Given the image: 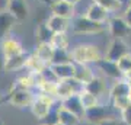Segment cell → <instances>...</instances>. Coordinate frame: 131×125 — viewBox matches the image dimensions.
Instances as JSON below:
<instances>
[{
	"mask_svg": "<svg viewBox=\"0 0 131 125\" xmlns=\"http://www.w3.org/2000/svg\"><path fill=\"white\" fill-rule=\"evenodd\" d=\"M71 61L74 64L95 65L96 63L105 57V51L101 50V47L92 42H80L71 47L70 50Z\"/></svg>",
	"mask_w": 131,
	"mask_h": 125,
	"instance_id": "cell-1",
	"label": "cell"
},
{
	"mask_svg": "<svg viewBox=\"0 0 131 125\" xmlns=\"http://www.w3.org/2000/svg\"><path fill=\"white\" fill-rule=\"evenodd\" d=\"M70 31L73 35L84 37V35H98V33H102L105 31H108V29H106V25L93 22L86 15H79V16H76L71 20Z\"/></svg>",
	"mask_w": 131,
	"mask_h": 125,
	"instance_id": "cell-2",
	"label": "cell"
},
{
	"mask_svg": "<svg viewBox=\"0 0 131 125\" xmlns=\"http://www.w3.org/2000/svg\"><path fill=\"white\" fill-rule=\"evenodd\" d=\"M114 116H119V115L112 109L109 102H106V103L102 102V103H99L98 106L92 108V109H88L86 113H84L83 121L89 122V124H93V125H99V124H102L103 121L111 119Z\"/></svg>",
	"mask_w": 131,
	"mask_h": 125,
	"instance_id": "cell-3",
	"label": "cell"
},
{
	"mask_svg": "<svg viewBox=\"0 0 131 125\" xmlns=\"http://www.w3.org/2000/svg\"><path fill=\"white\" fill-rule=\"evenodd\" d=\"M108 33L112 39H125L131 37V25L127 22L122 15H114L106 23Z\"/></svg>",
	"mask_w": 131,
	"mask_h": 125,
	"instance_id": "cell-4",
	"label": "cell"
},
{
	"mask_svg": "<svg viewBox=\"0 0 131 125\" xmlns=\"http://www.w3.org/2000/svg\"><path fill=\"white\" fill-rule=\"evenodd\" d=\"M56 97H51V96H45V95H41V93H37V96L34 99L32 105H31V113L35 116V119L41 121L42 118L50 113V111L52 109L54 103H56Z\"/></svg>",
	"mask_w": 131,
	"mask_h": 125,
	"instance_id": "cell-5",
	"label": "cell"
},
{
	"mask_svg": "<svg viewBox=\"0 0 131 125\" xmlns=\"http://www.w3.org/2000/svg\"><path fill=\"white\" fill-rule=\"evenodd\" d=\"M35 96L37 95H34V92L29 89L12 86V90L7 95V99H9V103L15 108H31Z\"/></svg>",
	"mask_w": 131,
	"mask_h": 125,
	"instance_id": "cell-6",
	"label": "cell"
},
{
	"mask_svg": "<svg viewBox=\"0 0 131 125\" xmlns=\"http://www.w3.org/2000/svg\"><path fill=\"white\" fill-rule=\"evenodd\" d=\"M128 52H131V48L125 42V39H112L111 38V42L108 44L106 50H105V58L118 63Z\"/></svg>",
	"mask_w": 131,
	"mask_h": 125,
	"instance_id": "cell-7",
	"label": "cell"
},
{
	"mask_svg": "<svg viewBox=\"0 0 131 125\" xmlns=\"http://www.w3.org/2000/svg\"><path fill=\"white\" fill-rule=\"evenodd\" d=\"M0 50H2V52H3L5 60H10V58H13V57L25 52V48H24L22 41H20L19 38H16L15 35H12V33H10L9 37H6L3 41L0 42Z\"/></svg>",
	"mask_w": 131,
	"mask_h": 125,
	"instance_id": "cell-8",
	"label": "cell"
},
{
	"mask_svg": "<svg viewBox=\"0 0 131 125\" xmlns=\"http://www.w3.org/2000/svg\"><path fill=\"white\" fill-rule=\"evenodd\" d=\"M95 69L102 74L103 79L106 77V79H111V80L115 82V80H119V79L124 77V74H122V71H121V69H119L118 63L111 61V60H106L105 57H103L99 63L95 64Z\"/></svg>",
	"mask_w": 131,
	"mask_h": 125,
	"instance_id": "cell-9",
	"label": "cell"
},
{
	"mask_svg": "<svg viewBox=\"0 0 131 125\" xmlns=\"http://www.w3.org/2000/svg\"><path fill=\"white\" fill-rule=\"evenodd\" d=\"M83 89H84V86L80 83L79 80H76L74 77L73 79H69V80H61V82H58L57 99L64 100L67 97L73 96V95H79Z\"/></svg>",
	"mask_w": 131,
	"mask_h": 125,
	"instance_id": "cell-10",
	"label": "cell"
},
{
	"mask_svg": "<svg viewBox=\"0 0 131 125\" xmlns=\"http://www.w3.org/2000/svg\"><path fill=\"white\" fill-rule=\"evenodd\" d=\"M6 10L16 19V22H24L29 18V6L26 0H9Z\"/></svg>",
	"mask_w": 131,
	"mask_h": 125,
	"instance_id": "cell-11",
	"label": "cell"
},
{
	"mask_svg": "<svg viewBox=\"0 0 131 125\" xmlns=\"http://www.w3.org/2000/svg\"><path fill=\"white\" fill-rule=\"evenodd\" d=\"M86 16L90 19V20H93V22H98V23H103V25H106L108 20L111 19L112 15L109 13L105 7L99 5L98 2H92L89 6H88V9H86Z\"/></svg>",
	"mask_w": 131,
	"mask_h": 125,
	"instance_id": "cell-12",
	"label": "cell"
},
{
	"mask_svg": "<svg viewBox=\"0 0 131 125\" xmlns=\"http://www.w3.org/2000/svg\"><path fill=\"white\" fill-rule=\"evenodd\" d=\"M131 93V84L124 79L115 80L112 83V86L109 87V92H108V102L109 100H114V99H118V97H130Z\"/></svg>",
	"mask_w": 131,
	"mask_h": 125,
	"instance_id": "cell-13",
	"label": "cell"
},
{
	"mask_svg": "<svg viewBox=\"0 0 131 125\" xmlns=\"http://www.w3.org/2000/svg\"><path fill=\"white\" fill-rule=\"evenodd\" d=\"M50 10H51V15H57V16L70 19V20H73L77 16L74 6L69 5V3H66L63 0H54L52 5L50 6Z\"/></svg>",
	"mask_w": 131,
	"mask_h": 125,
	"instance_id": "cell-14",
	"label": "cell"
},
{
	"mask_svg": "<svg viewBox=\"0 0 131 125\" xmlns=\"http://www.w3.org/2000/svg\"><path fill=\"white\" fill-rule=\"evenodd\" d=\"M31 55V52L25 51L19 55L10 58V60H6L5 63V73H16V71H22V70H26V64H28V58Z\"/></svg>",
	"mask_w": 131,
	"mask_h": 125,
	"instance_id": "cell-15",
	"label": "cell"
},
{
	"mask_svg": "<svg viewBox=\"0 0 131 125\" xmlns=\"http://www.w3.org/2000/svg\"><path fill=\"white\" fill-rule=\"evenodd\" d=\"M47 26L51 29L54 33H61V32H69L71 26V20L70 19L61 18L57 15H50L48 19L45 20Z\"/></svg>",
	"mask_w": 131,
	"mask_h": 125,
	"instance_id": "cell-16",
	"label": "cell"
},
{
	"mask_svg": "<svg viewBox=\"0 0 131 125\" xmlns=\"http://www.w3.org/2000/svg\"><path fill=\"white\" fill-rule=\"evenodd\" d=\"M51 69L56 73L58 82L73 79L76 76V64L73 61H70V63H63V64H51Z\"/></svg>",
	"mask_w": 131,
	"mask_h": 125,
	"instance_id": "cell-17",
	"label": "cell"
},
{
	"mask_svg": "<svg viewBox=\"0 0 131 125\" xmlns=\"http://www.w3.org/2000/svg\"><path fill=\"white\" fill-rule=\"evenodd\" d=\"M54 52H56V48L51 45V42H38L35 50H34V54L41 58L47 65L52 64V58H54Z\"/></svg>",
	"mask_w": 131,
	"mask_h": 125,
	"instance_id": "cell-18",
	"label": "cell"
},
{
	"mask_svg": "<svg viewBox=\"0 0 131 125\" xmlns=\"http://www.w3.org/2000/svg\"><path fill=\"white\" fill-rule=\"evenodd\" d=\"M16 23H18L16 19H15L7 10L0 12V42L3 41L6 37H9Z\"/></svg>",
	"mask_w": 131,
	"mask_h": 125,
	"instance_id": "cell-19",
	"label": "cell"
},
{
	"mask_svg": "<svg viewBox=\"0 0 131 125\" xmlns=\"http://www.w3.org/2000/svg\"><path fill=\"white\" fill-rule=\"evenodd\" d=\"M61 102H63V108H64V109L73 112L74 115H77L79 118H82V119L84 118L86 109H84L83 105H82V100H80L79 95H73V96L67 97V99L61 100Z\"/></svg>",
	"mask_w": 131,
	"mask_h": 125,
	"instance_id": "cell-20",
	"label": "cell"
},
{
	"mask_svg": "<svg viewBox=\"0 0 131 125\" xmlns=\"http://www.w3.org/2000/svg\"><path fill=\"white\" fill-rule=\"evenodd\" d=\"M95 77H96V73H95V70L92 69L90 65L76 64V76H74V79L79 80L83 86H86L88 83H90Z\"/></svg>",
	"mask_w": 131,
	"mask_h": 125,
	"instance_id": "cell-21",
	"label": "cell"
},
{
	"mask_svg": "<svg viewBox=\"0 0 131 125\" xmlns=\"http://www.w3.org/2000/svg\"><path fill=\"white\" fill-rule=\"evenodd\" d=\"M84 90L93 93V95H96L101 99H102L103 95H108V92H109V89L106 87V83H105V79L101 77V76H96L90 83L86 84L84 86Z\"/></svg>",
	"mask_w": 131,
	"mask_h": 125,
	"instance_id": "cell-22",
	"label": "cell"
},
{
	"mask_svg": "<svg viewBox=\"0 0 131 125\" xmlns=\"http://www.w3.org/2000/svg\"><path fill=\"white\" fill-rule=\"evenodd\" d=\"M70 44L71 38L69 37V32H61V33H54V37L51 39V45L56 50H69L70 51Z\"/></svg>",
	"mask_w": 131,
	"mask_h": 125,
	"instance_id": "cell-23",
	"label": "cell"
},
{
	"mask_svg": "<svg viewBox=\"0 0 131 125\" xmlns=\"http://www.w3.org/2000/svg\"><path fill=\"white\" fill-rule=\"evenodd\" d=\"M79 96H80V100H82V105H83V108L86 111H88V109H92V108H95V106H98L99 103H102L101 97H98L96 95L88 92V90H84V89L79 93Z\"/></svg>",
	"mask_w": 131,
	"mask_h": 125,
	"instance_id": "cell-24",
	"label": "cell"
},
{
	"mask_svg": "<svg viewBox=\"0 0 131 125\" xmlns=\"http://www.w3.org/2000/svg\"><path fill=\"white\" fill-rule=\"evenodd\" d=\"M45 67H48L41 58H38L34 52H31V55L28 58V64H26V70H29L31 73H42Z\"/></svg>",
	"mask_w": 131,
	"mask_h": 125,
	"instance_id": "cell-25",
	"label": "cell"
},
{
	"mask_svg": "<svg viewBox=\"0 0 131 125\" xmlns=\"http://www.w3.org/2000/svg\"><path fill=\"white\" fill-rule=\"evenodd\" d=\"M82 118L74 115L73 112L67 111L64 108L60 109V125H79L82 122Z\"/></svg>",
	"mask_w": 131,
	"mask_h": 125,
	"instance_id": "cell-26",
	"label": "cell"
},
{
	"mask_svg": "<svg viewBox=\"0 0 131 125\" xmlns=\"http://www.w3.org/2000/svg\"><path fill=\"white\" fill-rule=\"evenodd\" d=\"M57 90H58V82H44V83L37 89V93L51 96L57 99Z\"/></svg>",
	"mask_w": 131,
	"mask_h": 125,
	"instance_id": "cell-27",
	"label": "cell"
},
{
	"mask_svg": "<svg viewBox=\"0 0 131 125\" xmlns=\"http://www.w3.org/2000/svg\"><path fill=\"white\" fill-rule=\"evenodd\" d=\"M52 37H54V32L48 28L45 22L41 23V25H38V28H37V39H38V42H51Z\"/></svg>",
	"mask_w": 131,
	"mask_h": 125,
	"instance_id": "cell-28",
	"label": "cell"
},
{
	"mask_svg": "<svg viewBox=\"0 0 131 125\" xmlns=\"http://www.w3.org/2000/svg\"><path fill=\"white\" fill-rule=\"evenodd\" d=\"M99 5L105 7V9L109 12V13L112 15H122V7H121V3L118 2V0H99L98 2Z\"/></svg>",
	"mask_w": 131,
	"mask_h": 125,
	"instance_id": "cell-29",
	"label": "cell"
},
{
	"mask_svg": "<svg viewBox=\"0 0 131 125\" xmlns=\"http://www.w3.org/2000/svg\"><path fill=\"white\" fill-rule=\"evenodd\" d=\"M71 61V54L69 50H56L52 64H63V63H70Z\"/></svg>",
	"mask_w": 131,
	"mask_h": 125,
	"instance_id": "cell-30",
	"label": "cell"
},
{
	"mask_svg": "<svg viewBox=\"0 0 131 125\" xmlns=\"http://www.w3.org/2000/svg\"><path fill=\"white\" fill-rule=\"evenodd\" d=\"M118 65H119L122 74L130 73L131 71V52H128L125 57H122L121 60L118 61Z\"/></svg>",
	"mask_w": 131,
	"mask_h": 125,
	"instance_id": "cell-31",
	"label": "cell"
},
{
	"mask_svg": "<svg viewBox=\"0 0 131 125\" xmlns=\"http://www.w3.org/2000/svg\"><path fill=\"white\" fill-rule=\"evenodd\" d=\"M41 74H42V77H44V80H45V82H58L56 73H54V71H52V69H51V65L45 67V70H44Z\"/></svg>",
	"mask_w": 131,
	"mask_h": 125,
	"instance_id": "cell-32",
	"label": "cell"
},
{
	"mask_svg": "<svg viewBox=\"0 0 131 125\" xmlns=\"http://www.w3.org/2000/svg\"><path fill=\"white\" fill-rule=\"evenodd\" d=\"M119 118H121L127 125H131V105L119 113Z\"/></svg>",
	"mask_w": 131,
	"mask_h": 125,
	"instance_id": "cell-33",
	"label": "cell"
},
{
	"mask_svg": "<svg viewBox=\"0 0 131 125\" xmlns=\"http://www.w3.org/2000/svg\"><path fill=\"white\" fill-rule=\"evenodd\" d=\"M99 125H127V124L119 118V116H114V118H111V119L103 121L102 124H99Z\"/></svg>",
	"mask_w": 131,
	"mask_h": 125,
	"instance_id": "cell-34",
	"label": "cell"
},
{
	"mask_svg": "<svg viewBox=\"0 0 131 125\" xmlns=\"http://www.w3.org/2000/svg\"><path fill=\"white\" fill-rule=\"evenodd\" d=\"M122 16H124V19H125L127 22L131 25V5L127 7L125 10H124V13H122Z\"/></svg>",
	"mask_w": 131,
	"mask_h": 125,
	"instance_id": "cell-35",
	"label": "cell"
},
{
	"mask_svg": "<svg viewBox=\"0 0 131 125\" xmlns=\"http://www.w3.org/2000/svg\"><path fill=\"white\" fill-rule=\"evenodd\" d=\"M119 3H121V7H122V13H124V10L131 5V0H118Z\"/></svg>",
	"mask_w": 131,
	"mask_h": 125,
	"instance_id": "cell-36",
	"label": "cell"
},
{
	"mask_svg": "<svg viewBox=\"0 0 131 125\" xmlns=\"http://www.w3.org/2000/svg\"><path fill=\"white\" fill-rule=\"evenodd\" d=\"M7 5H9V0H0V12L7 9Z\"/></svg>",
	"mask_w": 131,
	"mask_h": 125,
	"instance_id": "cell-37",
	"label": "cell"
},
{
	"mask_svg": "<svg viewBox=\"0 0 131 125\" xmlns=\"http://www.w3.org/2000/svg\"><path fill=\"white\" fill-rule=\"evenodd\" d=\"M5 63H6V60H5V57H3L2 50H0V71H2V70H5Z\"/></svg>",
	"mask_w": 131,
	"mask_h": 125,
	"instance_id": "cell-38",
	"label": "cell"
},
{
	"mask_svg": "<svg viewBox=\"0 0 131 125\" xmlns=\"http://www.w3.org/2000/svg\"><path fill=\"white\" fill-rule=\"evenodd\" d=\"M63 2H66V3H69V5H71V6H77L80 3V0H63Z\"/></svg>",
	"mask_w": 131,
	"mask_h": 125,
	"instance_id": "cell-39",
	"label": "cell"
},
{
	"mask_svg": "<svg viewBox=\"0 0 131 125\" xmlns=\"http://www.w3.org/2000/svg\"><path fill=\"white\" fill-rule=\"evenodd\" d=\"M44 2H47V3H48V5H50V6L52 5V0H44Z\"/></svg>",
	"mask_w": 131,
	"mask_h": 125,
	"instance_id": "cell-40",
	"label": "cell"
},
{
	"mask_svg": "<svg viewBox=\"0 0 131 125\" xmlns=\"http://www.w3.org/2000/svg\"><path fill=\"white\" fill-rule=\"evenodd\" d=\"M130 100H131V93H130Z\"/></svg>",
	"mask_w": 131,
	"mask_h": 125,
	"instance_id": "cell-41",
	"label": "cell"
},
{
	"mask_svg": "<svg viewBox=\"0 0 131 125\" xmlns=\"http://www.w3.org/2000/svg\"><path fill=\"white\" fill-rule=\"evenodd\" d=\"M93 2H99V0H93Z\"/></svg>",
	"mask_w": 131,
	"mask_h": 125,
	"instance_id": "cell-42",
	"label": "cell"
},
{
	"mask_svg": "<svg viewBox=\"0 0 131 125\" xmlns=\"http://www.w3.org/2000/svg\"><path fill=\"white\" fill-rule=\"evenodd\" d=\"M37 125H39V124H37Z\"/></svg>",
	"mask_w": 131,
	"mask_h": 125,
	"instance_id": "cell-43",
	"label": "cell"
}]
</instances>
